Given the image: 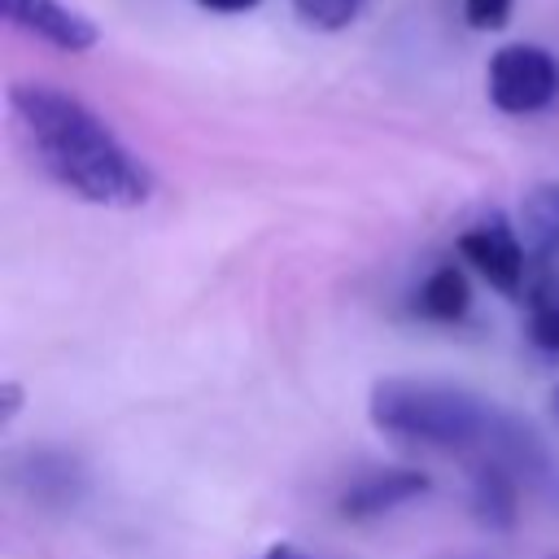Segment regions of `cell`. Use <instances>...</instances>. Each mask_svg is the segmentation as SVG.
<instances>
[{
    "instance_id": "cell-9",
    "label": "cell",
    "mask_w": 559,
    "mask_h": 559,
    "mask_svg": "<svg viewBox=\"0 0 559 559\" xmlns=\"http://www.w3.org/2000/svg\"><path fill=\"white\" fill-rule=\"evenodd\" d=\"M515 231H520L533 266H550L559 258V183H537L524 192Z\"/></svg>"
},
{
    "instance_id": "cell-11",
    "label": "cell",
    "mask_w": 559,
    "mask_h": 559,
    "mask_svg": "<svg viewBox=\"0 0 559 559\" xmlns=\"http://www.w3.org/2000/svg\"><path fill=\"white\" fill-rule=\"evenodd\" d=\"M524 332L537 349L559 354V271H542L524 293Z\"/></svg>"
},
{
    "instance_id": "cell-18",
    "label": "cell",
    "mask_w": 559,
    "mask_h": 559,
    "mask_svg": "<svg viewBox=\"0 0 559 559\" xmlns=\"http://www.w3.org/2000/svg\"><path fill=\"white\" fill-rule=\"evenodd\" d=\"M550 559H559V555H550Z\"/></svg>"
},
{
    "instance_id": "cell-14",
    "label": "cell",
    "mask_w": 559,
    "mask_h": 559,
    "mask_svg": "<svg viewBox=\"0 0 559 559\" xmlns=\"http://www.w3.org/2000/svg\"><path fill=\"white\" fill-rule=\"evenodd\" d=\"M201 9H210V13H249V9H258L262 0H197Z\"/></svg>"
},
{
    "instance_id": "cell-16",
    "label": "cell",
    "mask_w": 559,
    "mask_h": 559,
    "mask_svg": "<svg viewBox=\"0 0 559 559\" xmlns=\"http://www.w3.org/2000/svg\"><path fill=\"white\" fill-rule=\"evenodd\" d=\"M0 393H4V424H9V419L22 411V389H17L13 380H4V389H0Z\"/></svg>"
},
{
    "instance_id": "cell-17",
    "label": "cell",
    "mask_w": 559,
    "mask_h": 559,
    "mask_svg": "<svg viewBox=\"0 0 559 559\" xmlns=\"http://www.w3.org/2000/svg\"><path fill=\"white\" fill-rule=\"evenodd\" d=\"M550 402H555V419H559V389H555V397H550Z\"/></svg>"
},
{
    "instance_id": "cell-8",
    "label": "cell",
    "mask_w": 559,
    "mask_h": 559,
    "mask_svg": "<svg viewBox=\"0 0 559 559\" xmlns=\"http://www.w3.org/2000/svg\"><path fill=\"white\" fill-rule=\"evenodd\" d=\"M467 485H472V511L480 524L489 528H511L515 515H520V476L498 463V459H485V463H472L467 467Z\"/></svg>"
},
{
    "instance_id": "cell-7",
    "label": "cell",
    "mask_w": 559,
    "mask_h": 559,
    "mask_svg": "<svg viewBox=\"0 0 559 559\" xmlns=\"http://www.w3.org/2000/svg\"><path fill=\"white\" fill-rule=\"evenodd\" d=\"M432 489L428 472H415V467H384V472H367L358 476L341 498V515L345 520H376V515H389L415 498H424Z\"/></svg>"
},
{
    "instance_id": "cell-10",
    "label": "cell",
    "mask_w": 559,
    "mask_h": 559,
    "mask_svg": "<svg viewBox=\"0 0 559 559\" xmlns=\"http://www.w3.org/2000/svg\"><path fill=\"white\" fill-rule=\"evenodd\" d=\"M467 310H472V284L459 262L432 266L424 275V284L415 288V314H424L432 323H459Z\"/></svg>"
},
{
    "instance_id": "cell-3",
    "label": "cell",
    "mask_w": 559,
    "mask_h": 559,
    "mask_svg": "<svg viewBox=\"0 0 559 559\" xmlns=\"http://www.w3.org/2000/svg\"><path fill=\"white\" fill-rule=\"evenodd\" d=\"M485 87L502 114H542L559 100V61L542 44H502L485 66Z\"/></svg>"
},
{
    "instance_id": "cell-13",
    "label": "cell",
    "mask_w": 559,
    "mask_h": 559,
    "mask_svg": "<svg viewBox=\"0 0 559 559\" xmlns=\"http://www.w3.org/2000/svg\"><path fill=\"white\" fill-rule=\"evenodd\" d=\"M515 0H463V17L472 31H502Z\"/></svg>"
},
{
    "instance_id": "cell-12",
    "label": "cell",
    "mask_w": 559,
    "mask_h": 559,
    "mask_svg": "<svg viewBox=\"0 0 559 559\" xmlns=\"http://www.w3.org/2000/svg\"><path fill=\"white\" fill-rule=\"evenodd\" d=\"M293 9L314 31H345L367 9V0H293Z\"/></svg>"
},
{
    "instance_id": "cell-5",
    "label": "cell",
    "mask_w": 559,
    "mask_h": 559,
    "mask_svg": "<svg viewBox=\"0 0 559 559\" xmlns=\"http://www.w3.org/2000/svg\"><path fill=\"white\" fill-rule=\"evenodd\" d=\"M9 26L35 35L39 44L57 52H92L100 44V31L87 13L61 4V0H0Z\"/></svg>"
},
{
    "instance_id": "cell-15",
    "label": "cell",
    "mask_w": 559,
    "mask_h": 559,
    "mask_svg": "<svg viewBox=\"0 0 559 559\" xmlns=\"http://www.w3.org/2000/svg\"><path fill=\"white\" fill-rule=\"evenodd\" d=\"M258 559H310V555H306V550H297L293 542H271V546H266Z\"/></svg>"
},
{
    "instance_id": "cell-6",
    "label": "cell",
    "mask_w": 559,
    "mask_h": 559,
    "mask_svg": "<svg viewBox=\"0 0 559 559\" xmlns=\"http://www.w3.org/2000/svg\"><path fill=\"white\" fill-rule=\"evenodd\" d=\"M13 485L31 502H39L48 511H66V507H74L83 498V472H79V463L66 450H52V445L26 450L13 463Z\"/></svg>"
},
{
    "instance_id": "cell-2",
    "label": "cell",
    "mask_w": 559,
    "mask_h": 559,
    "mask_svg": "<svg viewBox=\"0 0 559 559\" xmlns=\"http://www.w3.org/2000/svg\"><path fill=\"white\" fill-rule=\"evenodd\" d=\"M371 424L406 445L459 454L467 467L498 459L520 480L542 485L550 463L528 424H520L511 411L493 406L489 397L445 384V380H419V376H384L371 384L367 397Z\"/></svg>"
},
{
    "instance_id": "cell-1",
    "label": "cell",
    "mask_w": 559,
    "mask_h": 559,
    "mask_svg": "<svg viewBox=\"0 0 559 559\" xmlns=\"http://www.w3.org/2000/svg\"><path fill=\"white\" fill-rule=\"evenodd\" d=\"M9 114L35 166L74 201L135 210L153 197V170L79 96L52 83H13Z\"/></svg>"
},
{
    "instance_id": "cell-4",
    "label": "cell",
    "mask_w": 559,
    "mask_h": 559,
    "mask_svg": "<svg viewBox=\"0 0 559 559\" xmlns=\"http://www.w3.org/2000/svg\"><path fill=\"white\" fill-rule=\"evenodd\" d=\"M454 249H459V258H463L489 288H498L502 297H524V293H528V288H524V271H528L533 262H528V249H524V240H520V231H515L511 218L489 214V218L472 223V227L454 240Z\"/></svg>"
}]
</instances>
